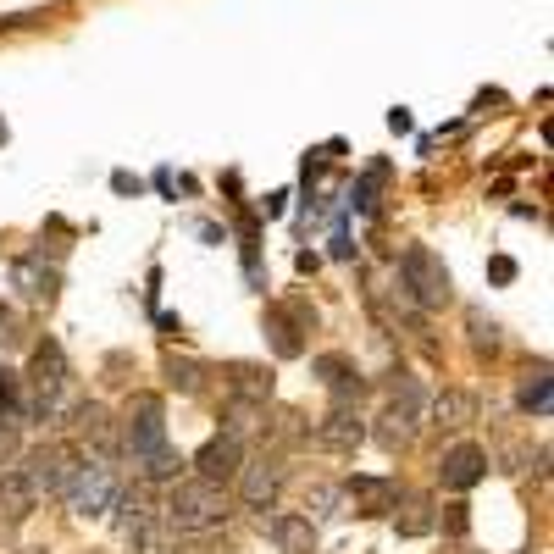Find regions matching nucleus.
Wrapping results in <instances>:
<instances>
[{"label": "nucleus", "instance_id": "f257e3e1", "mask_svg": "<svg viewBox=\"0 0 554 554\" xmlns=\"http://www.w3.org/2000/svg\"><path fill=\"white\" fill-rule=\"evenodd\" d=\"M233 516L228 505V488H217V482H172L167 494V510H161V521H167L172 532H211L222 527V521Z\"/></svg>", "mask_w": 554, "mask_h": 554}, {"label": "nucleus", "instance_id": "f03ea898", "mask_svg": "<svg viewBox=\"0 0 554 554\" xmlns=\"http://www.w3.org/2000/svg\"><path fill=\"white\" fill-rule=\"evenodd\" d=\"M399 294H405L416 311H444V305L455 300V277H449V266L438 261L427 244H410V250L399 255Z\"/></svg>", "mask_w": 554, "mask_h": 554}, {"label": "nucleus", "instance_id": "7ed1b4c3", "mask_svg": "<svg viewBox=\"0 0 554 554\" xmlns=\"http://www.w3.org/2000/svg\"><path fill=\"white\" fill-rule=\"evenodd\" d=\"M61 394H67V355H61L56 338H45V344H34V361L23 377V416H34V422L56 416Z\"/></svg>", "mask_w": 554, "mask_h": 554}, {"label": "nucleus", "instance_id": "20e7f679", "mask_svg": "<svg viewBox=\"0 0 554 554\" xmlns=\"http://www.w3.org/2000/svg\"><path fill=\"white\" fill-rule=\"evenodd\" d=\"M117 433H122V449H128L133 460L167 444V405H161V394H133Z\"/></svg>", "mask_w": 554, "mask_h": 554}, {"label": "nucleus", "instance_id": "39448f33", "mask_svg": "<svg viewBox=\"0 0 554 554\" xmlns=\"http://www.w3.org/2000/svg\"><path fill=\"white\" fill-rule=\"evenodd\" d=\"M67 510H78V516H106L111 499H117V466H106V460H78L73 482H67Z\"/></svg>", "mask_w": 554, "mask_h": 554}, {"label": "nucleus", "instance_id": "423d86ee", "mask_svg": "<svg viewBox=\"0 0 554 554\" xmlns=\"http://www.w3.org/2000/svg\"><path fill=\"white\" fill-rule=\"evenodd\" d=\"M73 433H78V444L89 449V460H117L122 455V433H117V422H111V410L100 405V399H84V405H73Z\"/></svg>", "mask_w": 554, "mask_h": 554}, {"label": "nucleus", "instance_id": "0eeeda50", "mask_svg": "<svg viewBox=\"0 0 554 554\" xmlns=\"http://www.w3.org/2000/svg\"><path fill=\"white\" fill-rule=\"evenodd\" d=\"M73 471H78V455L67 444H39V449H28L23 477L34 482V494L61 499V494H67V482H73Z\"/></svg>", "mask_w": 554, "mask_h": 554}, {"label": "nucleus", "instance_id": "6e6552de", "mask_svg": "<svg viewBox=\"0 0 554 554\" xmlns=\"http://www.w3.org/2000/svg\"><path fill=\"white\" fill-rule=\"evenodd\" d=\"M283 482H289V466L277 455H255L239 466V477H233V488H239V499L250 510H272L277 494H283Z\"/></svg>", "mask_w": 554, "mask_h": 554}, {"label": "nucleus", "instance_id": "1a4fd4ad", "mask_svg": "<svg viewBox=\"0 0 554 554\" xmlns=\"http://www.w3.org/2000/svg\"><path fill=\"white\" fill-rule=\"evenodd\" d=\"M482 477H488V449H477V444H449L444 449V460H438V482H444L449 494H471Z\"/></svg>", "mask_w": 554, "mask_h": 554}, {"label": "nucleus", "instance_id": "9d476101", "mask_svg": "<svg viewBox=\"0 0 554 554\" xmlns=\"http://www.w3.org/2000/svg\"><path fill=\"white\" fill-rule=\"evenodd\" d=\"M239 466H244V444L233 433H217L211 444L194 455V471H200V482H217V488H228L233 477H239Z\"/></svg>", "mask_w": 554, "mask_h": 554}, {"label": "nucleus", "instance_id": "9b49d317", "mask_svg": "<svg viewBox=\"0 0 554 554\" xmlns=\"http://www.w3.org/2000/svg\"><path fill=\"white\" fill-rule=\"evenodd\" d=\"M316 444L333 449V455H355V449L366 444V422H361V410H344V405H338L333 416H327V422L316 427Z\"/></svg>", "mask_w": 554, "mask_h": 554}, {"label": "nucleus", "instance_id": "f8f14e48", "mask_svg": "<svg viewBox=\"0 0 554 554\" xmlns=\"http://www.w3.org/2000/svg\"><path fill=\"white\" fill-rule=\"evenodd\" d=\"M39 494H34V482L23 477V471H6L0 477V527H23L28 516H34Z\"/></svg>", "mask_w": 554, "mask_h": 554}, {"label": "nucleus", "instance_id": "ddd939ff", "mask_svg": "<svg viewBox=\"0 0 554 554\" xmlns=\"http://www.w3.org/2000/svg\"><path fill=\"white\" fill-rule=\"evenodd\" d=\"M311 372L322 377V383L333 388L338 399H361V394H366V377L355 372V361H350V355H316V361H311Z\"/></svg>", "mask_w": 554, "mask_h": 554}, {"label": "nucleus", "instance_id": "4468645a", "mask_svg": "<svg viewBox=\"0 0 554 554\" xmlns=\"http://www.w3.org/2000/svg\"><path fill=\"white\" fill-rule=\"evenodd\" d=\"M338 494H350V499H361L366 505V516H383V510H399V488L388 477H350L344 482V488H338Z\"/></svg>", "mask_w": 554, "mask_h": 554}, {"label": "nucleus", "instance_id": "2eb2a0df", "mask_svg": "<svg viewBox=\"0 0 554 554\" xmlns=\"http://www.w3.org/2000/svg\"><path fill=\"white\" fill-rule=\"evenodd\" d=\"M266 532H272V543L283 554H316V521L294 516V510H289V516H272V527H266Z\"/></svg>", "mask_w": 554, "mask_h": 554}, {"label": "nucleus", "instance_id": "dca6fc26", "mask_svg": "<svg viewBox=\"0 0 554 554\" xmlns=\"http://www.w3.org/2000/svg\"><path fill=\"white\" fill-rule=\"evenodd\" d=\"M12 283H17V289H23L34 305H50V300H56V289H61L56 266H39V261H17V266H12Z\"/></svg>", "mask_w": 554, "mask_h": 554}, {"label": "nucleus", "instance_id": "f3484780", "mask_svg": "<svg viewBox=\"0 0 554 554\" xmlns=\"http://www.w3.org/2000/svg\"><path fill=\"white\" fill-rule=\"evenodd\" d=\"M433 422L438 427H471L477 422V394H466V388H444V394H433Z\"/></svg>", "mask_w": 554, "mask_h": 554}, {"label": "nucleus", "instance_id": "a211bd4d", "mask_svg": "<svg viewBox=\"0 0 554 554\" xmlns=\"http://www.w3.org/2000/svg\"><path fill=\"white\" fill-rule=\"evenodd\" d=\"M133 466H139V477H145V482H178L183 455H178L172 444H161V449H150V455H139Z\"/></svg>", "mask_w": 554, "mask_h": 554}, {"label": "nucleus", "instance_id": "6ab92c4d", "mask_svg": "<svg viewBox=\"0 0 554 554\" xmlns=\"http://www.w3.org/2000/svg\"><path fill=\"white\" fill-rule=\"evenodd\" d=\"M394 527H399V538H427V532L438 527V516H433V499L410 494V499H405V516H394Z\"/></svg>", "mask_w": 554, "mask_h": 554}, {"label": "nucleus", "instance_id": "aec40b11", "mask_svg": "<svg viewBox=\"0 0 554 554\" xmlns=\"http://www.w3.org/2000/svg\"><path fill=\"white\" fill-rule=\"evenodd\" d=\"M128 554H172V527L161 516H150L145 527L128 532Z\"/></svg>", "mask_w": 554, "mask_h": 554}, {"label": "nucleus", "instance_id": "412c9836", "mask_svg": "<svg viewBox=\"0 0 554 554\" xmlns=\"http://www.w3.org/2000/svg\"><path fill=\"white\" fill-rule=\"evenodd\" d=\"M150 516H156V510H150V499L139 494V488H133V494H122V488H117V499H111V521H117V532L145 527Z\"/></svg>", "mask_w": 554, "mask_h": 554}, {"label": "nucleus", "instance_id": "4be33fe9", "mask_svg": "<svg viewBox=\"0 0 554 554\" xmlns=\"http://www.w3.org/2000/svg\"><path fill=\"white\" fill-rule=\"evenodd\" d=\"M516 405L527 410V416H549V405H554V383H549V366H538V372H532L527 383H521Z\"/></svg>", "mask_w": 554, "mask_h": 554}, {"label": "nucleus", "instance_id": "5701e85b", "mask_svg": "<svg viewBox=\"0 0 554 554\" xmlns=\"http://www.w3.org/2000/svg\"><path fill=\"white\" fill-rule=\"evenodd\" d=\"M228 372H233L239 399H255V405H261V399L272 394V372H261V366H228Z\"/></svg>", "mask_w": 554, "mask_h": 554}, {"label": "nucleus", "instance_id": "b1692460", "mask_svg": "<svg viewBox=\"0 0 554 554\" xmlns=\"http://www.w3.org/2000/svg\"><path fill=\"white\" fill-rule=\"evenodd\" d=\"M167 388H178V394H200L205 388L200 361H178V355H167Z\"/></svg>", "mask_w": 554, "mask_h": 554}, {"label": "nucleus", "instance_id": "393cba45", "mask_svg": "<svg viewBox=\"0 0 554 554\" xmlns=\"http://www.w3.org/2000/svg\"><path fill=\"white\" fill-rule=\"evenodd\" d=\"M23 416V377L0 366V422H17Z\"/></svg>", "mask_w": 554, "mask_h": 554}, {"label": "nucleus", "instance_id": "a878e982", "mask_svg": "<svg viewBox=\"0 0 554 554\" xmlns=\"http://www.w3.org/2000/svg\"><path fill=\"white\" fill-rule=\"evenodd\" d=\"M338 488H327V482H316L311 488V499H305V521H327V516H338Z\"/></svg>", "mask_w": 554, "mask_h": 554}, {"label": "nucleus", "instance_id": "bb28decb", "mask_svg": "<svg viewBox=\"0 0 554 554\" xmlns=\"http://www.w3.org/2000/svg\"><path fill=\"white\" fill-rule=\"evenodd\" d=\"M266 322H272V344H277V355H300V333L289 327V311H272Z\"/></svg>", "mask_w": 554, "mask_h": 554}, {"label": "nucleus", "instance_id": "cd10ccee", "mask_svg": "<svg viewBox=\"0 0 554 554\" xmlns=\"http://www.w3.org/2000/svg\"><path fill=\"white\" fill-rule=\"evenodd\" d=\"M28 333H23V316L12 311V305H0V350H23Z\"/></svg>", "mask_w": 554, "mask_h": 554}, {"label": "nucleus", "instance_id": "c85d7f7f", "mask_svg": "<svg viewBox=\"0 0 554 554\" xmlns=\"http://www.w3.org/2000/svg\"><path fill=\"white\" fill-rule=\"evenodd\" d=\"M466 322H471V344L494 355V350H499V322H488V316H482V311H471Z\"/></svg>", "mask_w": 554, "mask_h": 554}, {"label": "nucleus", "instance_id": "c756f323", "mask_svg": "<svg viewBox=\"0 0 554 554\" xmlns=\"http://www.w3.org/2000/svg\"><path fill=\"white\" fill-rule=\"evenodd\" d=\"M488 277H494V283H510V277H516V261H510V255H494V261H488Z\"/></svg>", "mask_w": 554, "mask_h": 554}, {"label": "nucleus", "instance_id": "7c9ffc66", "mask_svg": "<svg viewBox=\"0 0 554 554\" xmlns=\"http://www.w3.org/2000/svg\"><path fill=\"white\" fill-rule=\"evenodd\" d=\"M17 455V422H0V460Z\"/></svg>", "mask_w": 554, "mask_h": 554}, {"label": "nucleus", "instance_id": "2f4dec72", "mask_svg": "<svg viewBox=\"0 0 554 554\" xmlns=\"http://www.w3.org/2000/svg\"><path fill=\"white\" fill-rule=\"evenodd\" d=\"M350 255H355V244H350V233H338V239H333V261H350Z\"/></svg>", "mask_w": 554, "mask_h": 554}]
</instances>
